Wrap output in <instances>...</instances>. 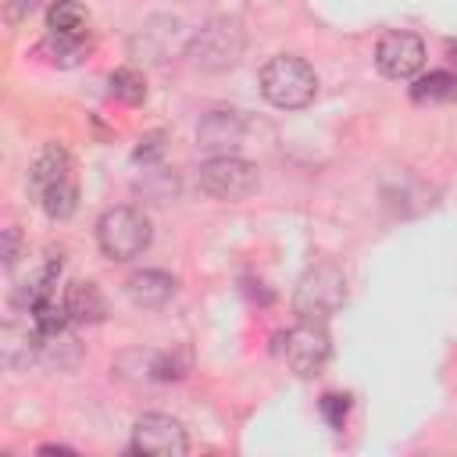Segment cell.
<instances>
[{
	"label": "cell",
	"instance_id": "ba28073f",
	"mask_svg": "<svg viewBox=\"0 0 457 457\" xmlns=\"http://www.w3.org/2000/svg\"><path fill=\"white\" fill-rule=\"evenodd\" d=\"M239 46H243L239 29L228 25V21H214L211 29H204V32L196 36V43H193L189 54H193V61L204 64V68H228V64H236Z\"/></svg>",
	"mask_w": 457,
	"mask_h": 457
},
{
	"label": "cell",
	"instance_id": "7c38bea8",
	"mask_svg": "<svg viewBox=\"0 0 457 457\" xmlns=\"http://www.w3.org/2000/svg\"><path fill=\"white\" fill-rule=\"evenodd\" d=\"M64 179H68V154L57 143L43 146L39 157L29 164V189H32V196H46Z\"/></svg>",
	"mask_w": 457,
	"mask_h": 457
},
{
	"label": "cell",
	"instance_id": "e0dca14e",
	"mask_svg": "<svg viewBox=\"0 0 457 457\" xmlns=\"http://www.w3.org/2000/svg\"><path fill=\"white\" fill-rule=\"evenodd\" d=\"M86 50H89L86 39H68V36H50V32H46V39L39 43V54H46V57H50L54 64H61V68L79 64V61L86 57Z\"/></svg>",
	"mask_w": 457,
	"mask_h": 457
},
{
	"label": "cell",
	"instance_id": "ac0fdd59",
	"mask_svg": "<svg viewBox=\"0 0 457 457\" xmlns=\"http://www.w3.org/2000/svg\"><path fill=\"white\" fill-rule=\"evenodd\" d=\"M29 314H32V325L43 332V339H46V336L64 332V325L71 321V318H68V307H64V303H57L54 296H43Z\"/></svg>",
	"mask_w": 457,
	"mask_h": 457
},
{
	"label": "cell",
	"instance_id": "cb8c5ba5",
	"mask_svg": "<svg viewBox=\"0 0 457 457\" xmlns=\"http://www.w3.org/2000/svg\"><path fill=\"white\" fill-rule=\"evenodd\" d=\"M32 4H36V0H11V4H7V18H11V21H21V18L32 11Z\"/></svg>",
	"mask_w": 457,
	"mask_h": 457
},
{
	"label": "cell",
	"instance_id": "5b68a950",
	"mask_svg": "<svg viewBox=\"0 0 457 457\" xmlns=\"http://www.w3.org/2000/svg\"><path fill=\"white\" fill-rule=\"evenodd\" d=\"M129 450L143 453V457H182L189 450V439H186V428L175 418H168V414H143L132 425Z\"/></svg>",
	"mask_w": 457,
	"mask_h": 457
},
{
	"label": "cell",
	"instance_id": "9c48e42d",
	"mask_svg": "<svg viewBox=\"0 0 457 457\" xmlns=\"http://www.w3.org/2000/svg\"><path fill=\"white\" fill-rule=\"evenodd\" d=\"M171 293H175V278L168 271H157V268H143V271H132L125 278V296L136 307H161L171 300Z\"/></svg>",
	"mask_w": 457,
	"mask_h": 457
},
{
	"label": "cell",
	"instance_id": "7a4b0ae2",
	"mask_svg": "<svg viewBox=\"0 0 457 457\" xmlns=\"http://www.w3.org/2000/svg\"><path fill=\"white\" fill-rule=\"evenodd\" d=\"M150 218L136 207H114L96 221V243L111 261H132L150 246Z\"/></svg>",
	"mask_w": 457,
	"mask_h": 457
},
{
	"label": "cell",
	"instance_id": "6da1fadb",
	"mask_svg": "<svg viewBox=\"0 0 457 457\" xmlns=\"http://www.w3.org/2000/svg\"><path fill=\"white\" fill-rule=\"evenodd\" d=\"M261 93L271 107L282 111H296L307 107L318 93V75L303 57L293 54H278L261 68Z\"/></svg>",
	"mask_w": 457,
	"mask_h": 457
},
{
	"label": "cell",
	"instance_id": "30bf717a",
	"mask_svg": "<svg viewBox=\"0 0 457 457\" xmlns=\"http://www.w3.org/2000/svg\"><path fill=\"white\" fill-rule=\"evenodd\" d=\"M196 139L204 150H214V154H228L232 146H239L243 139V121L232 114V111H214L200 121L196 129Z\"/></svg>",
	"mask_w": 457,
	"mask_h": 457
},
{
	"label": "cell",
	"instance_id": "7402d4cb",
	"mask_svg": "<svg viewBox=\"0 0 457 457\" xmlns=\"http://www.w3.org/2000/svg\"><path fill=\"white\" fill-rule=\"evenodd\" d=\"M164 154V132H150V136H143L139 139V146H136V161H157Z\"/></svg>",
	"mask_w": 457,
	"mask_h": 457
},
{
	"label": "cell",
	"instance_id": "ffe728a7",
	"mask_svg": "<svg viewBox=\"0 0 457 457\" xmlns=\"http://www.w3.org/2000/svg\"><path fill=\"white\" fill-rule=\"evenodd\" d=\"M39 204H43V211H46L50 218H68V214L75 211V186H71V179L57 182L46 196H39Z\"/></svg>",
	"mask_w": 457,
	"mask_h": 457
},
{
	"label": "cell",
	"instance_id": "603a6c76",
	"mask_svg": "<svg viewBox=\"0 0 457 457\" xmlns=\"http://www.w3.org/2000/svg\"><path fill=\"white\" fill-rule=\"evenodd\" d=\"M18 257H21V236H18V228H4V264L14 268Z\"/></svg>",
	"mask_w": 457,
	"mask_h": 457
},
{
	"label": "cell",
	"instance_id": "44dd1931",
	"mask_svg": "<svg viewBox=\"0 0 457 457\" xmlns=\"http://www.w3.org/2000/svg\"><path fill=\"white\" fill-rule=\"evenodd\" d=\"M321 414L332 428H343L346 414H350V396H339V393H325L321 396Z\"/></svg>",
	"mask_w": 457,
	"mask_h": 457
},
{
	"label": "cell",
	"instance_id": "d6986e66",
	"mask_svg": "<svg viewBox=\"0 0 457 457\" xmlns=\"http://www.w3.org/2000/svg\"><path fill=\"white\" fill-rule=\"evenodd\" d=\"M111 96H118L125 104H139L146 96V79L136 68H118V71H111Z\"/></svg>",
	"mask_w": 457,
	"mask_h": 457
},
{
	"label": "cell",
	"instance_id": "3957f363",
	"mask_svg": "<svg viewBox=\"0 0 457 457\" xmlns=\"http://www.w3.org/2000/svg\"><path fill=\"white\" fill-rule=\"evenodd\" d=\"M346 300V278L336 264H314L293 293V311L300 314V321H325L328 314H336Z\"/></svg>",
	"mask_w": 457,
	"mask_h": 457
},
{
	"label": "cell",
	"instance_id": "277c9868",
	"mask_svg": "<svg viewBox=\"0 0 457 457\" xmlns=\"http://www.w3.org/2000/svg\"><path fill=\"white\" fill-rule=\"evenodd\" d=\"M257 164L239 161L232 154H218L200 168V189L218 200H243L257 193Z\"/></svg>",
	"mask_w": 457,
	"mask_h": 457
},
{
	"label": "cell",
	"instance_id": "8fae6325",
	"mask_svg": "<svg viewBox=\"0 0 457 457\" xmlns=\"http://www.w3.org/2000/svg\"><path fill=\"white\" fill-rule=\"evenodd\" d=\"M43 346V332L36 325H4L0 332V357L7 368H25Z\"/></svg>",
	"mask_w": 457,
	"mask_h": 457
},
{
	"label": "cell",
	"instance_id": "9a60e30c",
	"mask_svg": "<svg viewBox=\"0 0 457 457\" xmlns=\"http://www.w3.org/2000/svg\"><path fill=\"white\" fill-rule=\"evenodd\" d=\"M86 25H89V14H86V7L75 4V0H57V4H50V11H46V29H50V36L86 39Z\"/></svg>",
	"mask_w": 457,
	"mask_h": 457
},
{
	"label": "cell",
	"instance_id": "52a82bcc",
	"mask_svg": "<svg viewBox=\"0 0 457 457\" xmlns=\"http://www.w3.org/2000/svg\"><path fill=\"white\" fill-rule=\"evenodd\" d=\"M375 64L386 79H411L425 64V46L411 32H386L375 46Z\"/></svg>",
	"mask_w": 457,
	"mask_h": 457
},
{
	"label": "cell",
	"instance_id": "8992f818",
	"mask_svg": "<svg viewBox=\"0 0 457 457\" xmlns=\"http://www.w3.org/2000/svg\"><path fill=\"white\" fill-rule=\"evenodd\" d=\"M328 357H332V343L321 321H300L296 328L286 332V361L300 378L318 375L328 364Z\"/></svg>",
	"mask_w": 457,
	"mask_h": 457
},
{
	"label": "cell",
	"instance_id": "2e32d148",
	"mask_svg": "<svg viewBox=\"0 0 457 457\" xmlns=\"http://www.w3.org/2000/svg\"><path fill=\"white\" fill-rule=\"evenodd\" d=\"M411 96H414V104H443V100H453L457 96V75H450V71H428V75H421L411 86Z\"/></svg>",
	"mask_w": 457,
	"mask_h": 457
},
{
	"label": "cell",
	"instance_id": "5bb4252c",
	"mask_svg": "<svg viewBox=\"0 0 457 457\" xmlns=\"http://www.w3.org/2000/svg\"><path fill=\"white\" fill-rule=\"evenodd\" d=\"M57 271H61V257H43L29 275H21L18 278V286H14V303L18 307H36L43 296H50V286H54V278H57Z\"/></svg>",
	"mask_w": 457,
	"mask_h": 457
},
{
	"label": "cell",
	"instance_id": "d4e9b609",
	"mask_svg": "<svg viewBox=\"0 0 457 457\" xmlns=\"http://www.w3.org/2000/svg\"><path fill=\"white\" fill-rule=\"evenodd\" d=\"M36 4H57V0H36Z\"/></svg>",
	"mask_w": 457,
	"mask_h": 457
},
{
	"label": "cell",
	"instance_id": "4fadbf2b",
	"mask_svg": "<svg viewBox=\"0 0 457 457\" xmlns=\"http://www.w3.org/2000/svg\"><path fill=\"white\" fill-rule=\"evenodd\" d=\"M64 307H68V318L79 321V325H96V321H104V314H107L104 293L96 289V282H86V278H75V282L68 286Z\"/></svg>",
	"mask_w": 457,
	"mask_h": 457
}]
</instances>
